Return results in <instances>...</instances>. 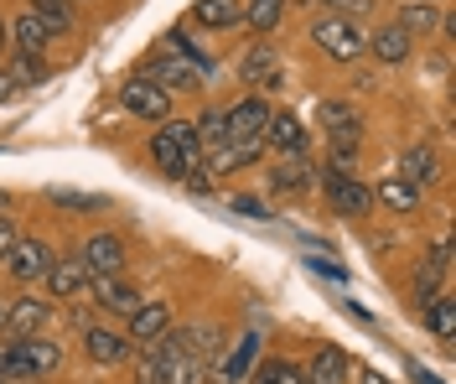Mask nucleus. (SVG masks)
I'll return each instance as SVG.
<instances>
[{
	"mask_svg": "<svg viewBox=\"0 0 456 384\" xmlns=\"http://www.w3.org/2000/svg\"><path fill=\"white\" fill-rule=\"evenodd\" d=\"M21 348H27L31 380H37V374H53L57 364H62V348H57V343H47V338H21Z\"/></svg>",
	"mask_w": 456,
	"mask_h": 384,
	"instance_id": "obj_26",
	"label": "nucleus"
},
{
	"mask_svg": "<svg viewBox=\"0 0 456 384\" xmlns=\"http://www.w3.org/2000/svg\"><path fill=\"white\" fill-rule=\"evenodd\" d=\"M312 161H306V156H285L281 167H275V172H270V187H275V192H306V187H312Z\"/></svg>",
	"mask_w": 456,
	"mask_h": 384,
	"instance_id": "obj_21",
	"label": "nucleus"
},
{
	"mask_svg": "<svg viewBox=\"0 0 456 384\" xmlns=\"http://www.w3.org/2000/svg\"><path fill=\"white\" fill-rule=\"evenodd\" d=\"M47 323H53V301H42V296H16V301L5 306L0 332H5V338H42Z\"/></svg>",
	"mask_w": 456,
	"mask_h": 384,
	"instance_id": "obj_4",
	"label": "nucleus"
},
{
	"mask_svg": "<svg viewBox=\"0 0 456 384\" xmlns=\"http://www.w3.org/2000/svg\"><path fill=\"white\" fill-rule=\"evenodd\" d=\"M198 21L202 27H233V21H244V11H239V0H202L198 5Z\"/></svg>",
	"mask_w": 456,
	"mask_h": 384,
	"instance_id": "obj_28",
	"label": "nucleus"
},
{
	"mask_svg": "<svg viewBox=\"0 0 456 384\" xmlns=\"http://www.w3.org/2000/svg\"><path fill=\"white\" fill-rule=\"evenodd\" d=\"M369 47H373V58H379V62H389V68H395V62H404V58H410L415 37H410L404 27H384V31H379V37L369 42Z\"/></svg>",
	"mask_w": 456,
	"mask_h": 384,
	"instance_id": "obj_22",
	"label": "nucleus"
},
{
	"mask_svg": "<svg viewBox=\"0 0 456 384\" xmlns=\"http://www.w3.org/2000/svg\"><path fill=\"white\" fill-rule=\"evenodd\" d=\"M224 125H228V141H249V135H265V125H270V104L249 94L244 104H233L224 110Z\"/></svg>",
	"mask_w": 456,
	"mask_h": 384,
	"instance_id": "obj_9",
	"label": "nucleus"
},
{
	"mask_svg": "<svg viewBox=\"0 0 456 384\" xmlns=\"http://www.w3.org/2000/svg\"><path fill=\"white\" fill-rule=\"evenodd\" d=\"M5 42H11V27H5V21H0V53H5Z\"/></svg>",
	"mask_w": 456,
	"mask_h": 384,
	"instance_id": "obj_40",
	"label": "nucleus"
},
{
	"mask_svg": "<svg viewBox=\"0 0 456 384\" xmlns=\"http://www.w3.org/2000/svg\"><path fill=\"white\" fill-rule=\"evenodd\" d=\"M399 177L410 182V187H426V182L441 177V156L430 146H410L404 156H399Z\"/></svg>",
	"mask_w": 456,
	"mask_h": 384,
	"instance_id": "obj_17",
	"label": "nucleus"
},
{
	"mask_svg": "<svg viewBox=\"0 0 456 384\" xmlns=\"http://www.w3.org/2000/svg\"><path fill=\"white\" fill-rule=\"evenodd\" d=\"M42 281H47L53 301H68L73 291H84V286H88V275H84V266H78V260H53V270H47Z\"/></svg>",
	"mask_w": 456,
	"mask_h": 384,
	"instance_id": "obj_19",
	"label": "nucleus"
},
{
	"mask_svg": "<svg viewBox=\"0 0 456 384\" xmlns=\"http://www.w3.org/2000/svg\"><path fill=\"white\" fill-rule=\"evenodd\" d=\"M84 348H88V358L94 364H125L130 358V338H119V332H110V327H88L84 332Z\"/></svg>",
	"mask_w": 456,
	"mask_h": 384,
	"instance_id": "obj_16",
	"label": "nucleus"
},
{
	"mask_svg": "<svg viewBox=\"0 0 456 384\" xmlns=\"http://www.w3.org/2000/svg\"><path fill=\"white\" fill-rule=\"evenodd\" d=\"M94 296H99V306L114 312V317H130V312L141 306V291H135V286H125L119 275H99V281H94Z\"/></svg>",
	"mask_w": 456,
	"mask_h": 384,
	"instance_id": "obj_15",
	"label": "nucleus"
},
{
	"mask_svg": "<svg viewBox=\"0 0 456 384\" xmlns=\"http://www.w3.org/2000/svg\"><path fill=\"white\" fill-rule=\"evenodd\" d=\"M5 78L16 84V94L31 89V84L42 78V58H21V53H11V58H5Z\"/></svg>",
	"mask_w": 456,
	"mask_h": 384,
	"instance_id": "obj_31",
	"label": "nucleus"
},
{
	"mask_svg": "<svg viewBox=\"0 0 456 384\" xmlns=\"http://www.w3.org/2000/svg\"><path fill=\"white\" fill-rule=\"evenodd\" d=\"M312 42L327 53V58H338V62H353V58H363V53H369L363 31L353 27V21H342V16H322V21L312 27Z\"/></svg>",
	"mask_w": 456,
	"mask_h": 384,
	"instance_id": "obj_3",
	"label": "nucleus"
},
{
	"mask_svg": "<svg viewBox=\"0 0 456 384\" xmlns=\"http://www.w3.org/2000/svg\"><path fill=\"white\" fill-rule=\"evenodd\" d=\"M395 27H404L410 37H415V31H436V27H441V11L426 5V0H415V5H404V11H399Z\"/></svg>",
	"mask_w": 456,
	"mask_h": 384,
	"instance_id": "obj_29",
	"label": "nucleus"
},
{
	"mask_svg": "<svg viewBox=\"0 0 456 384\" xmlns=\"http://www.w3.org/2000/svg\"><path fill=\"white\" fill-rule=\"evenodd\" d=\"M265 156V135H249V141H224V146L208 156V177H224L233 167H249Z\"/></svg>",
	"mask_w": 456,
	"mask_h": 384,
	"instance_id": "obj_11",
	"label": "nucleus"
},
{
	"mask_svg": "<svg viewBox=\"0 0 456 384\" xmlns=\"http://www.w3.org/2000/svg\"><path fill=\"white\" fill-rule=\"evenodd\" d=\"M316 119L327 125V135H332L338 151H358V141H363V119L353 115L347 104H332V99H327V104L316 110Z\"/></svg>",
	"mask_w": 456,
	"mask_h": 384,
	"instance_id": "obj_10",
	"label": "nucleus"
},
{
	"mask_svg": "<svg viewBox=\"0 0 456 384\" xmlns=\"http://www.w3.org/2000/svg\"><path fill=\"white\" fill-rule=\"evenodd\" d=\"M16 224H11V218H5V213H0V260H5V255H11V244H16Z\"/></svg>",
	"mask_w": 456,
	"mask_h": 384,
	"instance_id": "obj_37",
	"label": "nucleus"
},
{
	"mask_svg": "<svg viewBox=\"0 0 456 384\" xmlns=\"http://www.w3.org/2000/svg\"><path fill=\"white\" fill-rule=\"evenodd\" d=\"M249 384H306V369L290 364V358H270V364H259L255 369V380Z\"/></svg>",
	"mask_w": 456,
	"mask_h": 384,
	"instance_id": "obj_27",
	"label": "nucleus"
},
{
	"mask_svg": "<svg viewBox=\"0 0 456 384\" xmlns=\"http://www.w3.org/2000/svg\"><path fill=\"white\" fill-rule=\"evenodd\" d=\"M141 78H151L156 89H167V94H198L202 84H208V73H202L192 58H182V53H161V58H151Z\"/></svg>",
	"mask_w": 456,
	"mask_h": 384,
	"instance_id": "obj_2",
	"label": "nucleus"
},
{
	"mask_svg": "<svg viewBox=\"0 0 456 384\" xmlns=\"http://www.w3.org/2000/svg\"><path fill=\"white\" fill-rule=\"evenodd\" d=\"M37 16H42V27L53 31H68V11H62V5H37Z\"/></svg>",
	"mask_w": 456,
	"mask_h": 384,
	"instance_id": "obj_36",
	"label": "nucleus"
},
{
	"mask_svg": "<svg viewBox=\"0 0 456 384\" xmlns=\"http://www.w3.org/2000/svg\"><path fill=\"white\" fill-rule=\"evenodd\" d=\"M233 208H239V213H255V218H265V203H259V198H249V192H239V198H233Z\"/></svg>",
	"mask_w": 456,
	"mask_h": 384,
	"instance_id": "obj_38",
	"label": "nucleus"
},
{
	"mask_svg": "<svg viewBox=\"0 0 456 384\" xmlns=\"http://www.w3.org/2000/svg\"><path fill=\"white\" fill-rule=\"evenodd\" d=\"M192 130H198V146H208V151H218L228 141V125H224V110H202L198 115V125H192Z\"/></svg>",
	"mask_w": 456,
	"mask_h": 384,
	"instance_id": "obj_30",
	"label": "nucleus"
},
{
	"mask_svg": "<svg viewBox=\"0 0 456 384\" xmlns=\"http://www.w3.org/2000/svg\"><path fill=\"white\" fill-rule=\"evenodd\" d=\"M151 161L167 172V177H198L202 172V146H198V130L187 119H171L151 135Z\"/></svg>",
	"mask_w": 456,
	"mask_h": 384,
	"instance_id": "obj_1",
	"label": "nucleus"
},
{
	"mask_svg": "<svg viewBox=\"0 0 456 384\" xmlns=\"http://www.w3.org/2000/svg\"><path fill=\"white\" fill-rule=\"evenodd\" d=\"M426 327L441 338V343H452L456 338V301L452 296H430L426 301Z\"/></svg>",
	"mask_w": 456,
	"mask_h": 384,
	"instance_id": "obj_24",
	"label": "nucleus"
},
{
	"mask_svg": "<svg viewBox=\"0 0 456 384\" xmlns=\"http://www.w3.org/2000/svg\"><path fill=\"white\" fill-rule=\"evenodd\" d=\"M0 323H5V301H0Z\"/></svg>",
	"mask_w": 456,
	"mask_h": 384,
	"instance_id": "obj_42",
	"label": "nucleus"
},
{
	"mask_svg": "<svg viewBox=\"0 0 456 384\" xmlns=\"http://www.w3.org/2000/svg\"><path fill=\"white\" fill-rule=\"evenodd\" d=\"M441 275H446L441 266H420V275H415V301H430L436 286H441Z\"/></svg>",
	"mask_w": 456,
	"mask_h": 384,
	"instance_id": "obj_34",
	"label": "nucleus"
},
{
	"mask_svg": "<svg viewBox=\"0 0 456 384\" xmlns=\"http://www.w3.org/2000/svg\"><path fill=\"white\" fill-rule=\"evenodd\" d=\"M342 380H347V354H342L338 343L316 348L312 369H306V384H342Z\"/></svg>",
	"mask_w": 456,
	"mask_h": 384,
	"instance_id": "obj_18",
	"label": "nucleus"
},
{
	"mask_svg": "<svg viewBox=\"0 0 456 384\" xmlns=\"http://www.w3.org/2000/svg\"><path fill=\"white\" fill-rule=\"evenodd\" d=\"M171 323V306L167 301H141L135 312H130V343H156Z\"/></svg>",
	"mask_w": 456,
	"mask_h": 384,
	"instance_id": "obj_13",
	"label": "nucleus"
},
{
	"mask_svg": "<svg viewBox=\"0 0 456 384\" xmlns=\"http://www.w3.org/2000/svg\"><path fill=\"white\" fill-rule=\"evenodd\" d=\"M27 380H31V364H27V348H21V338L0 343V384H27Z\"/></svg>",
	"mask_w": 456,
	"mask_h": 384,
	"instance_id": "obj_25",
	"label": "nucleus"
},
{
	"mask_svg": "<svg viewBox=\"0 0 456 384\" xmlns=\"http://www.w3.org/2000/svg\"><path fill=\"white\" fill-rule=\"evenodd\" d=\"M78 266H84L88 281H99V275H119V266H125V239L119 234H94L78 249Z\"/></svg>",
	"mask_w": 456,
	"mask_h": 384,
	"instance_id": "obj_6",
	"label": "nucleus"
},
{
	"mask_svg": "<svg viewBox=\"0 0 456 384\" xmlns=\"http://www.w3.org/2000/svg\"><path fill=\"white\" fill-rule=\"evenodd\" d=\"M379 203L395 208V213H415L420 208V187H410L404 177H384L379 182Z\"/></svg>",
	"mask_w": 456,
	"mask_h": 384,
	"instance_id": "obj_23",
	"label": "nucleus"
},
{
	"mask_svg": "<svg viewBox=\"0 0 456 384\" xmlns=\"http://www.w3.org/2000/svg\"><path fill=\"white\" fill-rule=\"evenodd\" d=\"M239 73H244L255 89H275V84H281V68H275V53H270V47H249L244 62H239Z\"/></svg>",
	"mask_w": 456,
	"mask_h": 384,
	"instance_id": "obj_20",
	"label": "nucleus"
},
{
	"mask_svg": "<svg viewBox=\"0 0 456 384\" xmlns=\"http://www.w3.org/2000/svg\"><path fill=\"white\" fill-rule=\"evenodd\" d=\"M259 354V332H249V338H239V348H233V358H228L224 364V380H244V374H249V358Z\"/></svg>",
	"mask_w": 456,
	"mask_h": 384,
	"instance_id": "obj_32",
	"label": "nucleus"
},
{
	"mask_svg": "<svg viewBox=\"0 0 456 384\" xmlns=\"http://www.w3.org/2000/svg\"><path fill=\"white\" fill-rule=\"evenodd\" d=\"M31 5H62V0H31Z\"/></svg>",
	"mask_w": 456,
	"mask_h": 384,
	"instance_id": "obj_41",
	"label": "nucleus"
},
{
	"mask_svg": "<svg viewBox=\"0 0 456 384\" xmlns=\"http://www.w3.org/2000/svg\"><path fill=\"white\" fill-rule=\"evenodd\" d=\"M119 99H125L130 115H141V119H167L171 115V94L156 89L151 78H130V84L119 89Z\"/></svg>",
	"mask_w": 456,
	"mask_h": 384,
	"instance_id": "obj_7",
	"label": "nucleus"
},
{
	"mask_svg": "<svg viewBox=\"0 0 456 384\" xmlns=\"http://www.w3.org/2000/svg\"><path fill=\"white\" fill-rule=\"evenodd\" d=\"M281 16H285V0H249V11H244V21L255 31H270Z\"/></svg>",
	"mask_w": 456,
	"mask_h": 384,
	"instance_id": "obj_33",
	"label": "nucleus"
},
{
	"mask_svg": "<svg viewBox=\"0 0 456 384\" xmlns=\"http://www.w3.org/2000/svg\"><path fill=\"white\" fill-rule=\"evenodd\" d=\"M327 203L338 208V213H347V218H363V213L373 208V192H369L358 177L332 172V177H327Z\"/></svg>",
	"mask_w": 456,
	"mask_h": 384,
	"instance_id": "obj_8",
	"label": "nucleus"
},
{
	"mask_svg": "<svg viewBox=\"0 0 456 384\" xmlns=\"http://www.w3.org/2000/svg\"><path fill=\"white\" fill-rule=\"evenodd\" d=\"M363 384H389V380H384V374H379V369H369V374H363Z\"/></svg>",
	"mask_w": 456,
	"mask_h": 384,
	"instance_id": "obj_39",
	"label": "nucleus"
},
{
	"mask_svg": "<svg viewBox=\"0 0 456 384\" xmlns=\"http://www.w3.org/2000/svg\"><path fill=\"white\" fill-rule=\"evenodd\" d=\"M53 260L57 255L47 249V239H16L0 266H5V275H16V281H42L53 270Z\"/></svg>",
	"mask_w": 456,
	"mask_h": 384,
	"instance_id": "obj_5",
	"label": "nucleus"
},
{
	"mask_svg": "<svg viewBox=\"0 0 456 384\" xmlns=\"http://www.w3.org/2000/svg\"><path fill=\"white\" fill-rule=\"evenodd\" d=\"M11 42H16V53H21V58H42V53H47V42H53V31L42 27V16H37V11H27V16H16V21H11Z\"/></svg>",
	"mask_w": 456,
	"mask_h": 384,
	"instance_id": "obj_14",
	"label": "nucleus"
},
{
	"mask_svg": "<svg viewBox=\"0 0 456 384\" xmlns=\"http://www.w3.org/2000/svg\"><path fill=\"white\" fill-rule=\"evenodd\" d=\"M306 125L296 115H270V125H265V146H275L285 151V156H306Z\"/></svg>",
	"mask_w": 456,
	"mask_h": 384,
	"instance_id": "obj_12",
	"label": "nucleus"
},
{
	"mask_svg": "<svg viewBox=\"0 0 456 384\" xmlns=\"http://www.w3.org/2000/svg\"><path fill=\"white\" fill-rule=\"evenodd\" d=\"M57 208H78V213H88V208H104V198H88V192H53Z\"/></svg>",
	"mask_w": 456,
	"mask_h": 384,
	"instance_id": "obj_35",
	"label": "nucleus"
}]
</instances>
